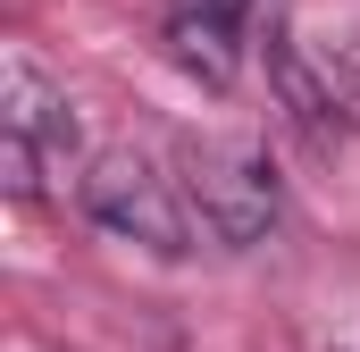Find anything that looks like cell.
Listing matches in <instances>:
<instances>
[{"instance_id":"cell-1","label":"cell","mask_w":360,"mask_h":352,"mask_svg":"<svg viewBox=\"0 0 360 352\" xmlns=\"http://www.w3.org/2000/svg\"><path fill=\"white\" fill-rule=\"evenodd\" d=\"M176 184H184V210H193V227H201L210 244H226V252H252V244H269V235H276V218H285V193H276L269 151H252V143H226V134H210V143H184V151H176Z\"/></svg>"},{"instance_id":"cell-2","label":"cell","mask_w":360,"mask_h":352,"mask_svg":"<svg viewBox=\"0 0 360 352\" xmlns=\"http://www.w3.org/2000/svg\"><path fill=\"white\" fill-rule=\"evenodd\" d=\"M76 201H84L92 227H109L117 244H143V252H160V260L193 252V210H184V184H176V176H160L143 151H101V160H84Z\"/></svg>"},{"instance_id":"cell-3","label":"cell","mask_w":360,"mask_h":352,"mask_svg":"<svg viewBox=\"0 0 360 352\" xmlns=\"http://www.w3.org/2000/svg\"><path fill=\"white\" fill-rule=\"evenodd\" d=\"M76 151V101L68 84L34 59V51H8L0 59V160H8V193H42V176L68 168Z\"/></svg>"},{"instance_id":"cell-4","label":"cell","mask_w":360,"mask_h":352,"mask_svg":"<svg viewBox=\"0 0 360 352\" xmlns=\"http://www.w3.org/2000/svg\"><path fill=\"white\" fill-rule=\"evenodd\" d=\"M260 0H168V59L193 84L226 92L243 76V42H252Z\"/></svg>"},{"instance_id":"cell-5","label":"cell","mask_w":360,"mask_h":352,"mask_svg":"<svg viewBox=\"0 0 360 352\" xmlns=\"http://www.w3.org/2000/svg\"><path fill=\"white\" fill-rule=\"evenodd\" d=\"M269 84H276V101H285V126H293L310 151H335V143L352 134V109H344V92L327 76V59L302 51L285 25H269Z\"/></svg>"}]
</instances>
